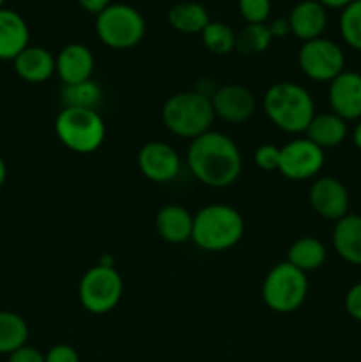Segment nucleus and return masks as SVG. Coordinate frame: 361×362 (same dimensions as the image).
Listing matches in <instances>:
<instances>
[{"instance_id":"39448f33","label":"nucleus","mask_w":361,"mask_h":362,"mask_svg":"<svg viewBox=\"0 0 361 362\" xmlns=\"http://www.w3.org/2000/svg\"><path fill=\"white\" fill-rule=\"evenodd\" d=\"M55 134L69 151L91 154L105 141L106 127L98 110L62 108L55 119Z\"/></svg>"},{"instance_id":"7c9ffc66","label":"nucleus","mask_w":361,"mask_h":362,"mask_svg":"<svg viewBox=\"0 0 361 362\" xmlns=\"http://www.w3.org/2000/svg\"><path fill=\"white\" fill-rule=\"evenodd\" d=\"M343 306H345L347 315L354 318L356 322H361V281L350 286L343 299Z\"/></svg>"},{"instance_id":"f257e3e1","label":"nucleus","mask_w":361,"mask_h":362,"mask_svg":"<svg viewBox=\"0 0 361 362\" xmlns=\"http://www.w3.org/2000/svg\"><path fill=\"white\" fill-rule=\"evenodd\" d=\"M188 168L209 187H229L243 172V156L236 141L218 131H207L191 140Z\"/></svg>"},{"instance_id":"58836bf2","label":"nucleus","mask_w":361,"mask_h":362,"mask_svg":"<svg viewBox=\"0 0 361 362\" xmlns=\"http://www.w3.org/2000/svg\"><path fill=\"white\" fill-rule=\"evenodd\" d=\"M98 265H103V267H113V258L110 257V255H103Z\"/></svg>"},{"instance_id":"f03ea898","label":"nucleus","mask_w":361,"mask_h":362,"mask_svg":"<svg viewBox=\"0 0 361 362\" xmlns=\"http://www.w3.org/2000/svg\"><path fill=\"white\" fill-rule=\"evenodd\" d=\"M264 112L278 129L304 133L315 117V103L310 92L292 81L271 85L264 95Z\"/></svg>"},{"instance_id":"6ab92c4d","label":"nucleus","mask_w":361,"mask_h":362,"mask_svg":"<svg viewBox=\"0 0 361 362\" xmlns=\"http://www.w3.org/2000/svg\"><path fill=\"white\" fill-rule=\"evenodd\" d=\"M14 62V71L28 83H42L55 73V57L41 46H27Z\"/></svg>"},{"instance_id":"7ed1b4c3","label":"nucleus","mask_w":361,"mask_h":362,"mask_svg":"<svg viewBox=\"0 0 361 362\" xmlns=\"http://www.w3.org/2000/svg\"><path fill=\"white\" fill-rule=\"evenodd\" d=\"M244 233V219L239 211L225 204H211L193 216L191 240L209 253L230 250Z\"/></svg>"},{"instance_id":"6e6552de","label":"nucleus","mask_w":361,"mask_h":362,"mask_svg":"<svg viewBox=\"0 0 361 362\" xmlns=\"http://www.w3.org/2000/svg\"><path fill=\"white\" fill-rule=\"evenodd\" d=\"M124 283L115 267L94 265L80 279L78 297L88 313L106 315L122 299Z\"/></svg>"},{"instance_id":"aec40b11","label":"nucleus","mask_w":361,"mask_h":362,"mask_svg":"<svg viewBox=\"0 0 361 362\" xmlns=\"http://www.w3.org/2000/svg\"><path fill=\"white\" fill-rule=\"evenodd\" d=\"M333 247L347 264L361 265V216L347 214L336 221Z\"/></svg>"},{"instance_id":"2f4dec72","label":"nucleus","mask_w":361,"mask_h":362,"mask_svg":"<svg viewBox=\"0 0 361 362\" xmlns=\"http://www.w3.org/2000/svg\"><path fill=\"white\" fill-rule=\"evenodd\" d=\"M45 361L46 362H80V356H78V352L71 345L60 343V345L52 346V349L45 354Z\"/></svg>"},{"instance_id":"72a5a7b5","label":"nucleus","mask_w":361,"mask_h":362,"mask_svg":"<svg viewBox=\"0 0 361 362\" xmlns=\"http://www.w3.org/2000/svg\"><path fill=\"white\" fill-rule=\"evenodd\" d=\"M78 4L81 6V9L98 16L99 13H103L112 4V0H78Z\"/></svg>"},{"instance_id":"f8f14e48","label":"nucleus","mask_w":361,"mask_h":362,"mask_svg":"<svg viewBox=\"0 0 361 362\" xmlns=\"http://www.w3.org/2000/svg\"><path fill=\"white\" fill-rule=\"evenodd\" d=\"M310 205L321 218L338 221L349 214V191L335 177H321L310 187Z\"/></svg>"},{"instance_id":"b1692460","label":"nucleus","mask_w":361,"mask_h":362,"mask_svg":"<svg viewBox=\"0 0 361 362\" xmlns=\"http://www.w3.org/2000/svg\"><path fill=\"white\" fill-rule=\"evenodd\" d=\"M28 325L13 311H0V354L11 356L27 345Z\"/></svg>"},{"instance_id":"0eeeda50","label":"nucleus","mask_w":361,"mask_h":362,"mask_svg":"<svg viewBox=\"0 0 361 362\" xmlns=\"http://www.w3.org/2000/svg\"><path fill=\"white\" fill-rule=\"evenodd\" d=\"M99 41L113 49H130L145 35V20L138 9L127 4H110L96 16Z\"/></svg>"},{"instance_id":"a878e982","label":"nucleus","mask_w":361,"mask_h":362,"mask_svg":"<svg viewBox=\"0 0 361 362\" xmlns=\"http://www.w3.org/2000/svg\"><path fill=\"white\" fill-rule=\"evenodd\" d=\"M273 34L268 23H246V27L236 34V49L241 55H260L269 48Z\"/></svg>"},{"instance_id":"1a4fd4ad","label":"nucleus","mask_w":361,"mask_h":362,"mask_svg":"<svg viewBox=\"0 0 361 362\" xmlns=\"http://www.w3.org/2000/svg\"><path fill=\"white\" fill-rule=\"evenodd\" d=\"M301 73L314 81H331L345 71V55L331 39L317 37L303 42L297 53Z\"/></svg>"},{"instance_id":"f3484780","label":"nucleus","mask_w":361,"mask_h":362,"mask_svg":"<svg viewBox=\"0 0 361 362\" xmlns=\"http://www.w3.org/2000/svg\"><path fill=\"white\" fill-rule=\"evenodd\" d=\"M27 21L16 11L0 9V60H14L28 46Z\"/></svg>"},{"instance_id":"c9c22d12","label":"nucleus","mask_w":361,"mask_h":362,"mask_svg":"<svg viewBox=\"0 0 361 362\" xmlns=\"http://www.w3.org/2000/svg\"><path fill=\"white\" fill-rule=\"evenodd\" d=\"M317 2L326 9H345L354 0H317Z\"/></svg>"},{"instance_id":"ddd939ff","label":"nucleus","mask_w":361,"mask_h":362,"mask_svg":"<svg viewBox=\"0 0 361 362\" xmlns=\"http://www.w3.org/2000/svg\"><path fill=\"white\" fill-rule=\"evenodd\" d=\"M214 115L229 124L246 122L255 112V98L250 88L237 83L223 85L211 95Z\"/></svg>"},{"instance_id":"9d476101","label":"nucleus","mask_w":361,"mask_h":362,"mask_svg":"<svg viewBox=\"0 0 361 362\" xmlns=\"http://www.w3.org/2000/svg\"><path fill=\"white\" fill-rule=\"evenodd\" d=\"M324 166V151L308 138H297L280 148L278 172L290 180H306Z\"/></svg>"},{"instance_id":"20e7f679","label":"nucleus","mask_w":361,"mask_h":362,"mask_svg":"<svg viewBox=\"0 0 361 362\" xmlns=\"http://www.w3.org/2000/svg\"><path fill=\"white\" fill-rule=\"evenodd\" d=\"M214 117L211 98L197 90L177 92L166 99L161 108V120L166 129L190 140L211 131Z\"/></svg>"},{"instance_id":"393cba45","label":"nucleus","mask_w":361,"mask_h":362,"mask_svg":"<svg viewBox=\"0 0 361 362\" xmlns=\"http://www.w3.org/2000/svg\"><path fill=\"white\" fill-rule=\"evenodd\" d=\"M101 98V87L94 80L74 85H62V88H60V103H62L64 108L98 110Z\"/></svg>"},{"instance_id":"4be33fe9","label":"nucleus","mask_w":361,"mask_h":362,"mask_svg":"<svg viewBox=\"0 0 361 362\" xmlns=\"http://www.w3.org/2000/svg\"><path fill=\"white\" fill-rule=\"evenodd\" d=\"M170 27L183 34H202L209 25L207 9L198 2H177L166 13Z\"/></svg>"},{"instance_id":"dca6fc26","label":"nucleus","mask_w":361,"mask_h":362,"mask_svg":"<svg viewBox=\"0 0 361 362\" xmlns=\"http://www.w3.org/2000/svg\"><path fill=\"white\" fill-rule=\"evenodd\" d=\"M290 32L303 42L321 37L328 25V13L317 0H303L297 4L287 18Z\"/></svg>"},{"instance_id":"a211bd4d","label":"nucleus","mask_w":361,"mask_h":362,"mask_svg":"<svg viewBox=\"0 0 361 362\" xmlns=\"http://www.w3.org/2000/svg\"><path fill=\"white\" fill-rule=\"evenodd\" d=\"M158 235L168 244H184L191 240L193 216L180 205H165L156 216Z\"/></svg>"},{"instance_id":"4c0bfd02","label":"nucleus","mask_w":361,"mask_h":362,"mask_svg":"<svg viewBox=\"0 0 361 362\" xmlns=\"http://www.w3.org/2000/svg\"><path fill=\"white\" fill-rule=\"evenodd\" d=\"M6 179H7V166H6V161L2 159V156H0V187L6 184Z\"/></svg>"},{"instance_id":"cd10ccee","label":"nucleus","mask_w":361,"mask_h":362,"mask_svg":"<svg viewBox=\"0 0 361 362\" xmlns=\"http://www.w3.org/2000/svg\"><path fill=\"white\" fill-rule=\"evenodd\" d=\"M340 34L350 48L361 52V0H354L342 9Z\"/></svg>"},{"instance_id":"412c9836","label":"nucleus","mask_w":361,"mask_h":362,"mask_svg":"<svg viewBox=\"0 0 361 362\" xmlns=\"http://www.w3.org/2000/svg\"><path fill=\"white\" fill-rule=\"evenodd\" d=\"M304 133H306V138L311 144H315L324 151V148L338 147L345 141L347 122L333 112L319 113V115L315 113Z\"/></svg>"},{"instance_id":"ea45409f","label":"nucleus","mask_w":361,"mask_h":362,"mask_svg":"<svg viewBox=\"0 0 361 362\" xmlns=\"http://www.w3.org/2000/svg\"><path fill=\"white\" fill-rule=\"evenodd\" d=\"M4 2H6V0H0V9H2V7H4Z\"/></svg>"},{"instance_id":"5701e85b","label":"nucleus","mask_w":361,"mask_h":362,"mask_svg":"<svg viewBox=\"0 0 361 362\" xmlns=\"http://www.w3.org/2000/svg\"><path fill=\"white\" fill-rule=\"evenodd\" d=\"M326 246L317 237H301L287 251V262L296 269L303 271L304 274L314 272L324 265Z\"/></svg>"},{"instance_id":"e433bc0d","label":"nucleus","mask_w":361,"mask_h":362,"mask_svg":"<svg viewBox=\"0 0 361 362\" xmlns=\"http://www.w3.org/2000/svg\"><path fill=\"white\" fill-rule=\"evenodd\" d=\"M353 141H354V145H356L357 151L361 152V119L357 120L356 127H354V131H353Z\"/></svg>"},{"instance_id":"473e14b6","label":"nucleus","mask_w":361,"mask_h":362,"mask_svg":"<svg viewBox=\"0 0 361 362\" xmlns=\"http://www.w3.org/2000/svg\"><path fill=\"white\" fill-rule=\"evenodd\" d=\"M7 362H46L45 361V354L39 352L38 349L34 346H21L20 350L13 352L9 356V361Z\"/></svg>"},{"instance_id":"9b49d317","label":"nucleus","mask_w":361,"mask_h":362,"mask_svg":"<svg viewBox=\"0 0 361 362\" xmlns=\"http://www.w3.org/2000/svg\"><path fill=\"white\" fill-rule=\"evenodd\" d=\"M138 168L151 182L165 184L177 177L180 158L172 145L165 141H149L138 152Z\"/></svg>"},{"instance_id":"f704fd0d","label":"nucleus","mask_w":361,"mask_h":362,"mask_svg":"<svg viewBox=\"0 0 361 362\" xmlns=\"http://www.w3.org/2000/svg\"><path fill=\"white\" fill-rule=\"evenodd\" d=\"M269 30H271L273 37H285L287 34H290L289 20L287 18H278V20H275L269 25Z\"/></svg>"},{"instance_id":"bb28decb","label":"nucleus","mask_w":361,"mask_h":362,"mask_svg":"<svg viewBox=\"0 0 361 362\" xmlns=\"http://www.w3.org/2000/svg\"><path fill=\"white\" fill-rule=\"evenodd\" d=\"M200 35L205 48L214 55H229L236 49V32L222 21H209Z\"/></svg>"},{"instance_id":"c756f323","label":"nucleus","mask_w":361,"mask_h":362,"mask_svg":"<svg viewBox=\"0 0 361 362\" xmlns=\"http://www.w3.org/2000/svg\"><path fill=\"white\" fill-rule=\"evenodd\" d=\"M255 165L262 172H276L280 166V147L273 144H264L255 151Z\"/></svg>"},{"instance_id":"4468645a","label":"nucleus","mask_w":361,"mask_h":362,"mask_svg":"<svg viewBox=\"0 0 361 362\" xmlns=\"http://www.w3.org/2000/svg\"><path fill=\"white\" fill-rule=\"evenodd\" d=\"M329 106L335 115L347 120L361 119V74L356 71H343L329 81Z\"/></svg>"},{"instance_id":"423d86ee","label":"nucleus","mask_w":361,"mask_h":362,"mask_svg":"<svg viewBox=\"0 0 361 362\" xmlns=\"http://www.w3.org/2000/svg\"><path fill=\"white\" fill-rule=\"evenodd\" d=\"M308 296V278L303 271L280 262L265 274L262 283V299L265 306L280 315L294 313L303 306Z\"/></svg>"},{"instance_id":"2eb2a0df","label":"nucleus","mask_w":361,"mask_h":362,"mask_svg":"<svg viewBox=\"0 0 361 362\" xmlns=\"http://www.w3.org/2000/svg\"><path fill=\"white\" fill-rule=\"evenodd\" d=\"M94 66L96 62L91 48L81 42H69L55 57V73L59 74L64 85L92 80Z\"/></svg>"},{"instance_id":"c85d7f7f","label":"nucleus","mask_w":361,"mask_h":362,"mask_svg":"<svg viewBox=\"0 0 361 362\" xmlns=\"http://www.w3.org/2000/svg\"><path fill=\"white\" fill-rule=\"evenodd\" d=\"M237 7L246 23H265L271 14V0H237Z\"/></svg>"}]
</instances>
